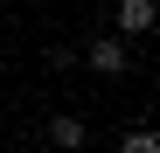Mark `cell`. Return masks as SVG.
<instances>
[{"instance_id":"obj_1","label":"cell","mask_w":160,"mask_h":153,"mask_svg":"<svg viewBox=\"0 0 160 153\" xmlns=\"http://www.w3.org/2000/svg\"><path fill=\"white\" fill-rule=\"evenodd\" d=\"M112 28L118 35H153L160 28V7H153V0H118V7H112Z\"/></svg>"},{"instance_id":"obj_2","label":"cell","mask_w":160,"mask_h":153,"mask_svg":"<svg viewBox=\"0 0 160 153\" xmlns=\"http://www.w3.org/2000/svg\"><path fill=\"white\" fill-rule=\"evenodd\" d=\"M84 63H91L98 76H125V70H132V56H125V42H118V35H98V42L84 49Z\"/></svg>"},{"instance_id":"obj_3","label":"cell","mask_w":160,"mask_h":153,"mask_svg":"<svg viewBox=\"0 0 160 153\" xmlns=\"http://www.w3.org/2000/svg\"><path fill=\"white\" fill-rule=\"evenodd\" d=\"M49 139H56L63 153H77V146H84V139H91V125H84V118H77V111H56V118H49Z\"/></svg>"},{"instance_id":"obj_4","label":"cell","mask_w":160,"mask_h":153,"mask_svg":"<svg viewBox=\"0 0 160 153\" xmlns=\"http://www.w3.org/2000/svg\"><path fill=\"white\" fill-rule=\"evenodd\" d=\"M118 153H160V132L153 125H132V132L118 139Z\"/></svg>"},{"instance_id":"obj_5","label":"cell","mask_w":160,"mask_h":153,"mask_svg":"<svg viewBox=\"0 0 160 153\" xmlns=\"http://www.w3.org/2000/svg\"><path fill=\"white\" fill-rule=\"evenodd\" d=\"M0 14H7V0H0Z\"/></svg>"}]
</instances>
